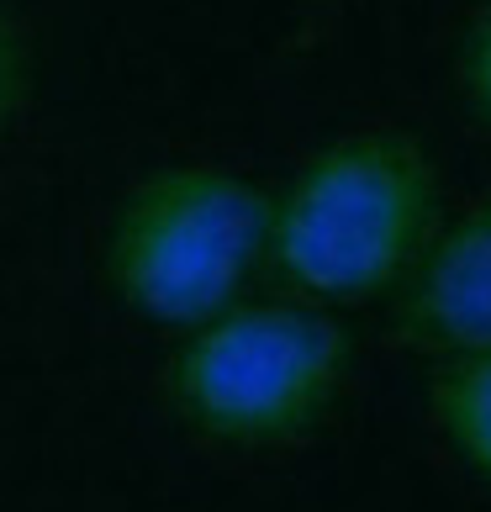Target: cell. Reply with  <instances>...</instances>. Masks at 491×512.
I'll return each mask as SVG.
<instances>
[{
    "mask_svg": "<svg viewBox=\"0 0 491 512\" xmlns=\"http://www.w3.org/2000/svg\"><path fill=\"white\" fill-rule=\"evenodd\" d=\"M428 417L444 449L491 486V349L449 354V365L428 386Z\"/></svg>",
    "mask_w": 491,
    "mask_h": 512,
    "instance_id": "cell-5",
    "label": "cell"
},
{
    "mask_svg": "<svg viewBox=\"0 0 491 512\" xmlns=\"http://www.w3.org/2000/svg\"><path fill=\"white\" fill-rule=\"evenodd\" d=\"M16 101H22V48H16V32L0 22V132H6Z\"/></svg>",
    "mask_w": 491,
    "mask_h": 512,
    "instance_id": "cell-6",
    "label": "cell"
},
{
    "mask_svg": "<svg viewBox=\"0 0 491 512\" xmlns=\"http://www.w3.org/2000/svg\"><path fill=\"white\" fill-rule=\"evenodd\" d=\"M349 375V333L317 307L254 301L191 328L169 359L180 423L217 444H291L312 433Z\"/></svg>",
    "mask_w": 491,
    "mask_h": 512,
    "instance_id": "cell-3",
    "label": "cell"
},
{
    "mask_svg": "<svg viewBox=\"0 0 491 512\" xmlns=\"http://www.w3.org/2000/svg\"><path fill=\"white\" fill-rule=\"evenodd\" d=\"M402 333L439 354L491 349V196L418 254L402 296Z\"/></svg>",
    "mask_w": 491,
    "mask_h": 512,
    "instance_id": "cell-4",
    "label": "cell"
},
{
    "mask_svg": "<svg viewBox=\"0 0 491 512\" xmlns=\"http://www.w3.org/2000/svg\"><path fill=\"white\" fill-rule=\"evenodd\" d=\"M433 222V169L418 143L365 132L323 148L270 201L275 270L301 296L365 301L396 286L423 254Z\"/></svg>",
    "mask_w": 491,
    "mask_h": 512,
    "instance_id": "cell-1",
    "label": "cell"
},
{
    "mask_svg": "<svg viewBox=\"0 0 491 512\" xmlns=\"http://www.w3.org/2000/svg\"><path fill=\"white\" fill-rule=\"evenodd\" d=\"M465 80H470V96H476V106L491 117V16L476 27V37H470V53H465Z\"/></svg>",
    "mask_w": 491,
    "mask_h": 512,
    "instance_id": "cell-7",
    "label": "cell"
},
{
    "mask_svg": "<svg viewBox=\"0 0 491 512\" xmlns=\"http://www.w3.org/2000/svg\"><path fill=\"white\" fill-rule=\"evenodd\" d=\"M270 249V196L233 169L175 164L117 206L106 280L127 312L159 328H196L228 312Z\"/></svg>",
    "mask_w": 491,
    "mask_h": 512,
    "instance_id": "cell-2",
    "label": "cell"
}]
</instances>
